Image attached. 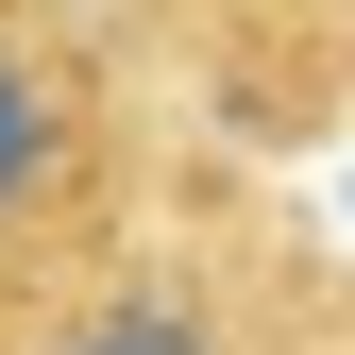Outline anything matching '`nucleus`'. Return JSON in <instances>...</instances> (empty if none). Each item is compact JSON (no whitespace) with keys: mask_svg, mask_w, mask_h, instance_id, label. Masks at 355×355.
Masks as SVG:
<instances>
[{"mask_svg":"<svg viewBox=\"0 0 355 355\" xmlns=\"http://www.w3.org/2000/svg\"><path fill=\"white\" fill-rule=\"evenodd\" d=\"M34 169H51V102H34V68L0 51V203H17Z\"/></svg>","mask_w":355,"mask_h":355,"instance_id":"1","label":"nucleus"},{"mask_svg":"<svg viewBox=\"0 0 355 355\" xmlns=\"http://www.w3.org/2000/svg\"><path fill=\"white\" fill-rule=\"evenodd\" d=\"M85 355H187V304H119V322L85 338Z\"/></svg>","mask_w":355,"mask_h":355,"instance_id":"2","label":"nucleus"}]
</instances>
